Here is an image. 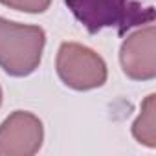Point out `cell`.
<instances>
[{
    "label": "cell",
    "mask_w": 156,
    "mask_h": 156,
    "mask_svg": "<svg viewBox=\"0 0 156 156\" xmlns=\"http://www.w3.org/2000/svg\"><path fill=\"white\" fill-rule=\"evenodd\" d=\"M46 46V31L41 26L20 24L0 17V68L13 77L31 75Z\"/></svg>",
    "instance_id": "obj_1"
},
{
    "label": "cell",
    "mask_w": 156,
    "mask_h": 156,
    "mask_svg": "<svg viewBox=\"0 0 156 156\" xmlns=\"http://www.w3.org/2000/svg\"><path fill=\"white\" fill-rule=\"evenodd\" d=\"M72 15L90 33L118 28L119 33L141 22L154 20L152 8H141L136 0H64Z\"/></svg>",
    "instance_id": "obj_2"
},
{
    "label": "cell",
    "mask_w": 156,
    "mask_h": 156,
    "mask_svg": "<svg viewBox=\"0 0 156 156\" xmlns=\"http://www.w3.org/2000/svg\"><path fill=\"white\" fill-rule=\"evenodd\" d=\"M55 70L59 79L72 90L87 92L107 83L108 70L103 57L79 42H62L57 51Z\"/></svg>",
    "instance_id": "obj_3"
},
{
    "label": "cell",
    "mask_w": 156,
    "mask_h": 156,
    "mask_svg": "<svg viewBox=\"0 0 156 156\" xmlns=\"http://www.w3.org/2000/svg\"><path fill=\"white\" fill-rule=\"evenodd\" d=\"M42 141L44 125L28 110L11 112L0 125V156H33Z\"/></svg>",
    "instance_id": "obj_4"
},
{
    "label": "cell",
    "mask_w": 156,
    "mask_h": 156,
    "mask_svg": "<svg viewBox=\"0 0 156 156\" xmlns=\"http://www.w3.org/2000/svg\"><path fill=\"white\" fill-rule=\"evenodd\" d=\"M119 62L129 79L151 81L156 77V30L152 22L136 30L123 41Z\"/></svg>",
    "instance_id": "obj_5"
},
{
    "label": "cell",
    "mask_w": 156,
    "mask_h": 156,
    "mask_svg": "<svg viewBox=\"0 0 156 156\" xmlns=\"http://www.w3.org/2000/svg\"><path fill=\"white\" fill-rule=\"evenodd\" d=\"M154 112H156V96L149 94L145 101L141 103L140 116L136 118L132 125V136L136 141L141 145L154 149L156 147V121H154Z\"/></svg>",
    "instance_id": "obj_6"
},
{
    "label": "cell",
    "mask_w": 156,
    "mask_h": 156,
    "mask_svg": "<svg viewBox=\"0 0 156 156\" xmlns=\"http://www.w3.org/2000/svg\"><path fill=\"white\" fill-rule=\"evenodd\" d=\"M0 4L15 11L37 15V13H44L51 6V0H0Z\"/></svg>",
    "instance_id": "obj_7"
},
{
    "label": "cell",
    "mask_w": 156,
    "mask_h": 156,
    "mask_svg": "<svg viewBox=\"0 0 156 156\" xmlns=\"http://www.w3.org/2000/svg\"><path fill=\"white\" fill-rule=\"evenodd\" d=\"M2 98H4V96H2V88H0V105H2Z\"/></svg>",
    "instance_id": "obj_8"
}]
</instances>
